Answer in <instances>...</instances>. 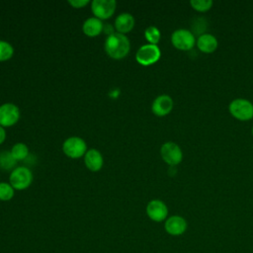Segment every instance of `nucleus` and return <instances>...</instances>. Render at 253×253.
Masks as SVG:
<instances>
[{
    "instance_id": "obj_1",
    "label": "nucleus",
    "mask_w": 253,
    "mask_h": 253,
    "mask_svg": "<svg viewBox=\"0 0 253 253\" xmlns=\"http://www.w3.org/2000/svg\"><path fill=\"white\" fill-rule=\"evenodd\" d=\"M104 49L106 53L113 59H122L126 57L130 50V42L126 35L114 33L107 37Z\"/></svg>"
},
{
    "instance_id": "obj_2",
    "label": "nucleus",
    "mask_w": 253,
    "mask_h": 253,
    "mask_svg": "<svg viewBox=\"0 0 253 253\" xmlns=\"http://www.w3.org/2000/svg\"><path fill=\"white\" fill-rule=\"evenodd\" d=\"M228 111L238 121L246 122L253 119V104L247 99L237 98L232 100L229 103Z\"/></svg>"
},
{
    "instance_id": "obj_3",
    "label": "nucleus",
    "mask_w": 253,
    "mask_h": 253,
    "mask_svg": "<svg viewBox=\"0 0 253 253\" xmlns=\"http://www.w3.org/2000/svg\"><path fill=\"white\" fill-rule=\"evenodd\" d=\"M33 178V173L28 167L17 166L9 176V183L15 190L23 191L31 186Z\"/></svg>"
},
{
    "instance_id": "obj_4",
    "label": "nucleus",
    "mask_w": 253,
    "mask_h": 253,
    "mask_svg": "<svg viewBox=\"0 0 253 253\" xmlns=\"http://www.w3.org/2000/svg\"><path fill=\"white\" fill-rule=\"evenodd\" d=\"M196 41L195 35L187 29L175 30L171 35V43L173 46L183 51L191 50L195 46Z\"/></svg>"
},
{
    "instance_id": "obj_5",
    "label": "nucleus",
    "mask_w": 253,
    "mask_h": 253,
    "mask_svg": "<svg viewBox=\"0 0 253 253\" xmlns=\"http://www.w3.org/2000/svg\"><path fill=\"white\" fill-rule=\"evenodd\" d=\"M87 150L88 149L85 140L79 136H70L66 138L62 143L63 153L71 159L81 158L85 155Z\"/></svg>"
},
{
    "instance_id": "obj_6",
    "label": "nucleus",
    "mask_w": 253,
    "mask_h": 253,
    "mask_svg": "<svg viewBox=\"0 0 253 253\" xmlns=\"http://www.w3.org/2000/svg\"><path fill=\"white\" fill-rule=\"evenodd\" d=\"M161 57V50L156 44L146 43L141 45L136 53L135 60L142 66H149L156 63Z\"/></svg>"
},
{
    "instance_id": "obj_7",
    "label": "nucleus",
    "mask_w": 253,
    "mask_h": 253,
    "mask_svg": "<svg viewBox=\"0 0 253 253\" xmlns=\"http://www.w3.org/2000/svg\"><path fill=\"white\" fill-rule=\"evenodd\" d=\"M160 155L162 160L171 167H175L183 159L181 147L173 141H167L161 145Z\"/></svg>"
},
{
    "instance_id": "obj_8",
    "label": "nucleus",
    "mask_w": 253,
    "mask_h": 253,
    "mask_svg": "<svg viewBox=\"0 0 253 253\" xmlns=\"http://www.w3.org/2000/svg\"><path fill=\"white\" fill-rule=\"evenodd\" d=\"M117 8L115 0H94L91 2V10L94 17L101 21L110 19Z\"/></svg>"
},
{
    "instance_id": "obj_9",
    "label": "nucleus",
    "mask_w": 253,
    "mask_h": 253,
    "mask_svg": "<svg viewBox=\"0 0 253 253\" xmlns=\"http://www.w3.org/2000/svg\"><path fill=\"white\" fill-rule=\"evenodd\" d=\"M20 109L13 103H4L0 106V126L5 127L13 126L20 120Z\"/></svg>"
},
{
    "instance_id": "obj_10",
    "label": "nucleus",
    "mask_w": 253,
    "mask_h": 253,
    "mask_svg": "<svg viewBox=\"0 0 253 253\" xmlns=\"http://www.w3.org/2000/svg\"><path fill=\"white\" fill-rule=\"evenodd\" d=\"M147 216L154 222L165 221L168 217V208L166 204L161 200H151L146 205L145 209Z\"/></svg>"
},
{
    "instance_id": "obj_11",
    "label": "nucleus",
    "mask_w": 253,
    "mask_h": 253,
    "mask_svg": "<svg viewBox=\"0 0 253 253\" xmlns=\"http://www.w3.org/2000/svg\"><path fill=\"white\" fill-rule=\"evenodd\" d=\"M187 228V220L178 214L168 216L164 221V229L171 236H180L186 232Z\"/></svg>"
},
{
    "instance_id": "obj_12",
    "label": "nucleus",
    "mask_w": 253,
    "mask_h": 253,
    "mask_svg": "<svg viewBox=\"0 0 253 253\" xmlns=\"http://www.w3.org/2000/svg\"><path fill=\"white\" fill-rule=\"evenodd\" d=\"M173 106V99L169 95L162 94L153 100L151 104V111L157 117H164L171 113Z\"/></svg>"
},
{
    "instance_id": "obj_13",
    "label": "nucleus",
    "mask_w": 253,
    "mask_h": 253,
    "mask_svg": "<svg viewBox=\"0 0 253 253\" xmlns=\"http://www.w3.org/2000/svg\"><path fill=\"white\" fill-rule=\"evenodd\" d=\"M84 163L88 170L92 172H97L102 169L104 164V159L101 152L96 148H90L85 153Z\"/></svg>"
},
{
    "instance_id": "obj_14",
    "label": "nucleus",
    "mask_w": 253,
    "mask_h": 253,
    "mask_svg": "<svg viewBox=\"0 0 253 253\" xmlns=\"http://www.w3.org/2000/svg\"><path fill=\"white\" fill-rule=\"evenodd\" d=\"M196 44H197V47L199 48V50H201L202 52L211 53L217 48L218 42L213 35L205 33L198 37V39L196 41Z\"/></svg>"
},
{
    "instance_id": "obj_15",
    "label": "nucleus",
    "mask_w": 253,
    "mask_h": 253,
    "mask_svg": "<svg viewBox=\"0 0 253 253\" xmlns=\"http://www.w3.org/2000/svg\"><path fill=\"white\" fill-rule=\"evenodd\" d=\"M134 18L129 13H122L119 16H117L115 20V30L119 34L126 35L129 33L133 27H134Z\"/></svg>"
},
{
    "instance_id": "obj_16",
    "label": "nucleus",
    "mask_w": 253,
    "mask_h": 253,
    "mask_svg": "<svg viewBox=\"0 0 253 253\" xmlns=\"http://www.w3.org/2000/svg\"><path fill=\"white\" fill-rule=\"evenodd\" d=\"M103 28H104L103 22L96 17H90L86 19L82 25V31L84 35L90 38L99 36L103 32Z\"/></svg>"
},
{
    "instance_id": "obj_17",
    "label": "nucleus",
    "mask_w": 253,
    "mask_h": 253,
    "mask_svg": "<svg viewBox=\"0 0 253 253\" xmlns=\"http://www.w3.org/2000/svg\"><path fill=\"white\" fill-rule=\"evenodd\" d=\"M10 152L17 161H22L28 157L29 147L24 142H17L12 146Z\"/></svg>"
},
{
    "instance_id": "obj_18",
    "label": "nucleus",
    "mask_w": 253,
    "mask_h": 253,
    "mask_svg": "<svg viewBox=\"0 0 253 253\" xmlns=\"http://www.w3.org/2000/svg\"><path fill=\"white\" fill-rule=\"evenodd\" d=\"M18 161L12 156L11 152L8 150L0 152V168L4 170L15 169Z\"/></svg>"
},
{
    "instance_id": "obj_19",
    "label": "nucleus",
    "mask_w": 253,
    "mask_h": 253,
    "mask_svg": "<svg viewBox=\"0 0 253 253\" xmlns=\"http://www.w3.org/2000/svg\"><path fill=\"white\" fill-rule=\"evenodd\" d=\"M144 38L148 42V43L157 45L161 38V33L158 28L154 26H149L144 31Z\"/></svg>"
},
{
    "instance_id": "obj_20",
    "label": "nucleus",
    "mask_w": 253,
    "mask_h": 253,
    "mask_svg": "<svg viewBox=\"0 0 253 253\" xmlns=\"http://www.w3.org/2000/svg\"><path fill=\"white\" fill-rule=\"evenodd\" d=\"M14 54L13 45L6 42L0 40V61H7L12 58Z\"/></svg>"
},
{
    "instance_id": "obj_21",
    "label": "nucleus",
    "mask_w": 253,
    "mask_h": 253,
    "mask_svg": "<svg viewBox=\"0 0 253 253\" xmlns=\"http://www.w3.org/2000/svg\"><path fill=\"white\" fill-rule=\"evenodd\" d=\"M15 195V189L10 185V183L0 182V201L8 202L13 199Z\"/></svg>"
},
{
    "instance_id": "obj_22",
    "label": "nucleus",
    "mask_w": 253,
    "mask_h": 253,
    "mask_svg": "<svg viewBox=\"0 0 253 253\" xmlns=\"http://www.w3.org/2000/svg\"><path fill=\"white\" fill-rule=\"evenodd\" d=\"M213 2L211 0H191L190 1V5L191 7L198 12L204 13V12H208L209 10H211V8L212 7Z\"/></svg>"
},
{
    "instance_id": "obj_23",
    "label": "nucleus",
    "mask_w": 253,
    "mask_h": 253,
    "mask_svg": "<svg viewBox=\"0 0 253 253\" xmlns=\"http://www.w3.org/2000/svg\"><path fill=\"white\" fill-rule=\"evenodd\" d=\"M68 4L71 5L73 8L80 9V8H84L88 4H90V1H88V0H69Z\"/></svg>"
},
{
    "instance_id": "obj_24",
    "label": "nucleus",
    "mask_w": 253,
    "mask_h": 253,
    "mask_svg": "<svg viewBox=\"0 0 253 253\" xmlns=\"http://www.w3.org/2000/svg\"><path fill=\"white\" fill-rule=\"evenodd\" d=\"M114 29H115V27H113V26H111V25H104V28H103V32L106 34V35H108V37L109 36H111V35H113L114 33H116L115 31H114Z\"/></svg>"
},
{
    "instance_id": "obj_25",
    "label": "nucleus",
    "mask_w": 253,
    "mask_h": 253,
    "mask_svg": "<svg viewBox=\"0 0 253 253\" xmlns=\"http://www.w3.org/2000/svg\"><path fill=\"white\" fill-rule=\"evenodd\" d=\"M5 139H6V130L3 126H0V144H2Z\"/></svg>"
},
{
    "instance_id": "obj_26",
    "label": "nucleus",
    "mask_w": 253,
    "mask_h": 253,
    "mask_svg": "<svg viewBox=\"0 0 253 253\" xmlns=\"http://www.w3.org/2000/svg\"><path fill=\"white\" fill-rule=\"evenodd\" d=\"M251 133H252V136H253V126H252V129H251Z\"/></svg>"
}]
</instances>
